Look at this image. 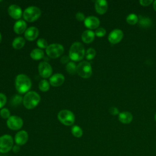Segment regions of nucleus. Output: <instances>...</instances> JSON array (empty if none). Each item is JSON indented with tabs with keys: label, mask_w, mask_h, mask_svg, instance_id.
Masks as SVG:
<instances>
[{
	"label": "nucleus",
	"mask_w": 156,
	"mask_h": 156,
	"mask_svg": "<svg viewBox=\"0 0 156 156\" xmlns=\"http://www.w3.org/2000/svg\"><path fill=\"white\" fill-rule=\"evenodd\" d=\"M1 1H0V2H1Z\"/></svg>",
	"instance_id": "obj_42"
},
{
	"label": "nucleus",
	"mask_w": 156,
	"mask_h": 156,
	"mask_svg": "<svg viewBox=\"0 0 156 156\" xmlns=\"http://www.w3.org/2000/svg\"><path fill=\"white\" fill-rule=\"evenodd\" d=\"M138 24L139 25L144 28H147L150 27L152 25V21L151 20L146 16H143L141 15H140L138 16Z\"/></svg>",
	"instance_id": "obj_21"
},
{
	"label": "nucleus",
	"mask_w": 156,
	"mask_h": 156,
	"mask_svg": "<svg viewBox=\"0 0 156 156\" xmlns=\"http://www.w3.org/2000/svg\"><path fill=\"white\" fill-rule=\"evenodd\" d=\"M1 41H2V35H1V33H0V43H1Z\"/></svg>",
	"instance_id": "obj_40"
},
{
	"label": "nucleus",
	"mask_w": 156,
	"mask_h": 156,
	"mask_svg": "<svg viewBox=\"0 0 156 156\" xmlns=\"http://www.w3.org/2000/svg\"><path fill=\"white\" fill-rule=\"evenodd\" d=\"M38 34H39L38 29L34 26H32L27 28L26 30L24 32V37L26 39H27V40L33 41L37 38Z\"/></svg>",
	"instance_id": "obj_15"
},
{
	"label": "nucleus",
	"mask_w": 156,
	"mask_h": 156,
	"mask_svg": "<svg viewBox=\"0 0 156 156\" xmlns=\"http://www.w3.org/2000/svg\"><path fill=\"white\" fill-rule=\"evenodd\" d=\"M20 146L18 145V144H16V145L13 146V147H12V151H13V152L14 153H15V154L18 153V152L20 151Z\"/></svg>",
	"instance_id": "obj_38"
},
{
	"label": "nucleus",
	"mask_w": 156,
	"mask_h": 156,
	"mask_svg": "<svg viewBox=\"0 0 156 156\" xmlns=\"http://www.w3.org/2000/svg\"><path fill=\"white\" fill-rule=\"evenodd\" d=\"M152 2V0H140V3L143 6H147Z\"/></svg>",
	"instance_id": "obj_36"
},
{
	"label": "nucleus",
	"mask_w": 156,
	"mask_h": 156,
	"mask_svg": "<svg viewBox=\"0 0 156 156\" xmlns=\"http://www.w3.org/2000/svg\"><path fill=\"white\" fill-rule=\"evenodd\" d=\"M13 146V140L11 135L5 134L0 136V153L9 152Z\"/></svg>",
	"instance_id": "obj_7"
},
{
	"label": "nucleus",
	"mask_w": 156,
	"mask_h": 156,
	"mask_svg": "<svg viewBox=\"0 0 156 156\" xmlns=\"http://www.w3.org/2000/svg\"><path fill=\"white\" fill-rule=\"evenodd\" d=\"M28 133L25 130H20L18 132L15 136V141L16 144L22 146L25 144L28 140Z\"/></svg>",
	"instance_id": "obj_14"
},
{
	"label": "nucleus",
	"mask_w": 156,
	"mask_h": 156,
	"mask_svg": "<svg viewBox=\"0 0 156 156\" xmlns=\"http://www.w3.org/2000/svg\"><path fill=\"white\" fill-rule=\"evenodd\" d=\"M96 55V51L92 48H88L85 53V57L87 60H92Z\"/></svg>",
	"instance_id": "obj_28"
},
{
	"label": "nucleus",
	"mask_w": 156,
	"mask_h": 156,
	"mask_svg": "<svg viewBox=\"0 0 156 156\" xmlns=\"http://www.w3.org/2000/svg\"><path fill=\"white\" fill-rule=\"evenodd\" d=\"M65 77L60 73H56L49 78V83L53 87H58L63 83Z\"/></svg>",
	"instance_id": "obj_16"
},
{
	"label": "nucleus",
	"mask_w": 156,
	"mask_h": 156,
	"mask_svg": "<svg viewBox=\"0 0 156 156\" xmlns=\"http://www.w3.org/2000/svg\"><path fill=\"white\" fill-rule=\"evenodd\" d=\"M66 70L70 74H75L77 73V65L74 62H69L66 65Z\"/></svg>",
	"instance_id": "obj_24"
},
{
	"label": "nucleus",
	"mask_w": 156,
	"mask_h": 156,
	"mask_svg": "<svg viewBox=\"0 0 156 156\" xmlns=\"http://www.w3.org/2000/svg\"><path fill=\"white\" fill-rule=\"evenodd\" d=\"M23 98H22V96H21L20 95L16 94L12 98L11 100V103L13 105L16 106L20 105L23 102Z\"/></svg>",
	"instance_id": "obj_29"
},
{
	"label": "nucleus",
	"mask_w": 156,
	"mask_h": 156,
	"mask_svg": "<svg viewBox=\"0 0 156 156\" xmlns=\"http://www.w3.org/2000/svg\"><path fill=\"white\" fill-rule=\"evenodd\" d=\"M59 121L65 126H71L75 121L74 113L68 110H60L57 115Z\"/></svg>",
	"instance_id": "obj_5"
},
{
	"label": "nucleus",
	"mask_w": 156,
	"mask_h": 156,
	"mask_svg": "<svg viewBox=\"0 0 156 156\" xmlns=\"http://www.w3.org/2000/svg\"><path fill=\"white\" fill-rule=\"evenodd\" d=\"M94 34H95V35H96L97 37H104L105 35L106 30L103 27H99V28H98L96 30Z\"/></svg>",
	"instance_id": "obj_32"
},
{
	"label": "nucleus",
	"mask_w": 156,
	"mask_h": 156,
	"mask_svg": "<svg viewBox=\"0 0 156 156\" xmlns=\"http://www.w3.org/2000/svg\"><path fill=\"white\" fill-rule=\"evenodd\" d=\"M118 119L123 124H129L132 121L133 116L130 112L124 111L119 113Z\"/></svg>",
	"instance_id": "obj_20"
},
{
	"label": "nucleus",
	"mask_w": 156,
	"mask_h": 156,
	"mask_svg": "<svg viewBox=\"0 0 156 156\" xmlns=\"http://www.w3.org/2000/svg\"><path fill=\"white\" fill-rule=\"evenodd\" d=\"M0 156H1V154H0Z\"/></svg>",
	"instance_id": "obj_43"
},
{
	"label": "nucleus",
	"mask_w": 156,
	"mask_h": 156,
	"mask_svg": "<svg viewBox=\"0 0 156 156\" xmlns=\"http://www.w3.org/2000/svg\"><path fill=\"white\" fill-rule=\"evenodd\" d=\"M25 44V40L22 37H18L15 38L12 41V46L15 49H21Z\"/></svg>",
	"instance_id": "obj_22"
},
{
	"label": "nucleus",
	"mask_w": 156,
	"mask_h": 156,
	"mask_svg": "<svg viewBox=\"0 0 156 156\" xmlns=\"http://www.w3.org/2000/svg\"><path fill=\"white\" fill-rule=\"evenodd\" d=\"M155 120L156 121V113H155Z\"/></svg>",
	"instance_id": "obj_41"
},
{
	"label": "nucleus",
	"mask_w": 156,
	"mask_h": 156,
	"mask_svg": "<svg viewBox=\"0 0 156 156\" xmlns=\"http://www.w3.org/2000/svg\"><path fill=\"white\" fill-rule=\"evenodd\" d=\"M38 72L43 78H48L52 74V68L48 62H41L38 65Z\"/></svg>",
	"instance_id": "obj_10"
},
{
	"label": "nucleus",
	"mask_w": 156,
	"mask_h": 156,
	"mask_svg": "<svg viewBox=\"0 0 156 156\" xmlns=\"http://www.w3.org/2000/svg\"><path fill=\"white\" fill-rule=\"evenodd\" d=\"M153 7H154V10L156 11V1H154V3H153Z\"/></svg>",
	"instance_id": "obj_39"
},
{
	"label": "nucleus",
	"mask_w": 156,
	"mask_h": 156,
	"mask_svg": "<svg viewBox=\"0 0 156 156\" xmlns=\"http://www.w3.org/2000/svg\"><path fill=\"white\" fill-rule=\"evenodd\" d=\"M32 86L30 78L25 74H18L15 79V88L20 93L24 94L27 92Z\"/></svg>",
	"instance_id": "obj_2"
},
{
	"label": "nucleus",
	"mask_w": 156,
	"mask_h": 156,
	"mask_svg": "<svg viewBox=\"0 0 156 156\" xmlns=\"http://www.w3.org/2000/svg\"><path fill=\"white\" fill-rule=\"evenodd\" d=\"M41 14V10L35 6H30L26 8L23 12L24 20L27 22H34L38 20Z\"/></svg>",
	"instance_id": "obj_4"
},
{
	"label": "nucleus",
	"mask_w": 156,
	"mask_h": 156,
	"mask_svg": "<svg viewBox=\"0 0 156 156\" xmlns=\"http://www.w3.org/2000/svg\"><path fill=\"white\" fill-rule=\"evenodd\" d=\"M69 56H67V55H64L61 58H60V62L63 63V64H65V63H68L69 62Z\"/></svg>",
	"instance_id": "obj_37"
},
{
	"label": "nucleus",
	"mask_w": 156,
	"mask_h": 156,
	"mask_svg": "<svg viewBox=\"0 0 156 156\" xmlns=\"http://www.w3.org/2000/svg\"><path fill=\"white\" fill-rule=\"evenodd\" d=\"M122 38L123 32L119 29H115L113 30L108 36V40L109 42L113 44H116L121 41Z\"/></svg>",
	"instance_id": "obj_11"
},
{
	"label": "nucleus",
	"mask_w": 156,
	"mask_h": 156,
	"mask_svg": "<svg viewBox=\"0 0 156 156\" xmlns=\"http://www.w3.org/2000/svg\"><path fill=\"white\" fill-rule=\"evenodd\" d=\"M94 37H95L94 32L91 30H85L81 35L82 40L85 43H91L94 40Z\"/></svg>",
	"instance_id": "obj_19"
},
{
	"label": "nucleus",
	"mask_w": 156,
	"mask_h": 156,
	"mask_svg": "<svg viewBox=\"0 0 156 156\" xmlns=\"http://www.w3.org/2000/svg\"><path fill=\"white\" fill-rule=\"evenodd\" d=\"M109 112L110 113V114H112L113 115H116L119 113V110L116 107H111L109 108Z\"/></svg>",
	"instance_id": "obj_35"
},
{
	"label": "nucleus",
	"mask_w": 156,
	"mask_h": 156,
	"mask_svg": "<svg viewBox=\"0 0 156 156\" xmlns=\"http://www.w3.org/2000/svg\"><path fill=\"white\" fill-rule=\"evenodd\" d=\"M85 54L84 46L80 42L76 41L72 44L69 50V57L71 60L75 62L80 61L83 58Z\"/></svg>",
	"instance_id": "obj_1"
},
{
	"label": "nucleus",
	"mask_w": 156,
	"mask_h": 156,
	"mask_svg": "<svg viewBox=\"0 0 156 156\" xmlns=\"http://www.w3.org/2000/svg\"><path fill=\"white\" fill-rule=\"evenodd\" d=\"M8 13L9 15L15 20H18L23 14L21 7L16 4H12L10 5L8 8Z\"/></svg>",
	"instance_id": "obj_12"
},
{
	"label": "nucleus",
	"mask_w": 156,
	"mask_h": 156,
	"mask_svg": "<svg viewBox=\"0 0 156 156\" xmlns=\"http://www.w3.org/2000/svg\"><path fill=\"white\" fill-rule=\"evenodd\" d=\"M94 7L98 13L103 15L108 9V3L105 0H98L95 1Z\"/></svg>",
	"instance_id": "obj_17"
},
{
	"label": "nucleus",
	"mask_w": 156,
	"mask_h": 156,
	"mask_svg": "<svg viewBox=\"0 0 156 156\" xmlns=\"http://www.w3.org/2000/svg\"><path fill=\"white\" fill-rule=\"evenodd\" d=\"M77 73L82 78H89L92 74V68L90 63L82 61L77 65Z\"/></svg>",
	"instance_id": "obj_6"
},
{
	"label": "nucleus",
	"mask_w": 156,
	"mask_h": 156,
	"mask_svg": "<svg viewBox=\"0 0 156 156\" xmlns=\"http://www.w3.org/2000/svg\"><path fill=\"white\" fill-rule=\"evenodd\" d=\"M100 24L99 20L94 16H89L85 18L84 20V25L90 29H94L98 27Z\"/></svg>",
	"instance_id": "obj_13"
},
{
	"label": "nucleus",
	"mask_w": 156,
	"mask_h": 156,
	"mask_svg": "<svg viewBox=\"0 0 156 156\" xmlns=\"http://www.w3.org/2000/svg\"><path fill=\"white\" fill-rule=\"evenodd\" d=\"M37 44L41 49H44L48 47V42L44 38H39L37 41Z\"/></svg>",
	"instance_id": "obj_30"
},
{
	"label": "nucleus",
	"mask_w": 156,
	"mask_h": 156,
	"mask_svg": "<svg viewBox=\"0 0 156 156\" xmlns=\"http://www.w3.org/2000/svg\"><path fill=\"white\" fill-rule=\"evenodd\" d=\"M38 87H39V89L41 91L45 92L49 90L50 87V83L46 79H43L38 84Z\"/></svg>",
	"instance_id": "obj_27"
},
{
	"label": "nucleus",
	"mask_w": 156,
	"mask_h": 156,
	"mask_svg": "<svg viewBox=\"0 0 156 156\" xmlns=\"http://www.w3.org/2000/svg\"><path fill=\"white\" fill-rule=\"evenodd\" d=\"M27 27L26 23L23 20H19L16 21L13 26V30L17 34H21L25 32Z\"/></svg>",
	"instance_id": "obj_18"
},
{
	"label": "nucleus",
	"mask_w": 156,
	"mask_h": 156,
	"mask_svg": "<svg viewBox=\"0 0 156 156\" xmlns=\"http://www.w3.org/2000/svg\"><path fill=\"white\" fill-rule=\"evenodd\" d=\"M64 52L63 46L58 43H53L48 46L46 49L47 55L52 58L60 57Z\"/></svg>",
	"instance_id": "obj_8"
},
{
	"label": "nucleus",
	"mask_w": 156,
	"mask_h": 156,
	"mask_svg": "<svg viewBox=\"0 0 156 156\" xmlns=\"http://www.w3.org/2000/svg\"><path fill=\"white\" fill-rule=\"evenodd\" d=\"M23 125V119L18 116H10L7 120V127L13 130H17L20 129Z\"/></svg>",
	"instance_id": "obj_9"
},
{
	"label": "nucleus",
	"mask_w": 156,
	"mask_h": 156,
	"mask_svg": "<svg viewBox=\"0 0 156 156\" xmlns=\"http://www.w3.org/2000/svg\"><path fill=\"white\" fill-rule=\"evenodd\" d=\"M40 96L35 91L27 92L23 97V103L27 109H33L38 105L40 101Z\"/></svg>",
	"instance_id": "obj_3"
},
{
	"label": "nucleus",
	"mask_w": 156,
	"mask_h": 156,
	"mask_svg": "<svg viewBox=\"0 0 156 156\" xmlns=\"http://www.w3.org/2000/svg\"><path fill=\"white\" fill-rule=\"evenodd\" d=\"M71 133L75 137L80 138L83 135V130L79 126L75 125L71 127Z\"/></svg>",
	"instance_id": "obj_25"
},
{
	"label": "nucleus",
	"mask_w": 156,
	"mask_h": 156,
	"mask_svg": "<svg viewBox=\"0 0 156 156\" xmlns=\"http://www.w3.org/2000/svg\"><path fill=\"white\" fill-rule=\"evenodd\" d=\"M6 101H7V98L5 95L3 93H0V108H1L2 107L5 105Z\"/></svg>",
	"instance_id": "obj_33"
},
{
	"label": "nucleus",
	"mask_w": 156,
	"mask_h": 156,
	"mask_svg": "<svg viewBox=\"0 0 156 156\" xmlns=\"http://www.w3.org/2000/svg\"><path fill=\"white\" fill-rule=\"evenodd\" d=\"M30 57L35 60H38L41 59L44 57V52L41 49H34L30 54Z\"/></svg>",
	"instance_id": "obj_23"
},
{
	"label": "nucleus",
	"mask_w": 156,
	"mask_h": 156,
	"mask_svg": "<svg viewBox=\"0 0 156 156\" xmlns=\"http://www.w3.org/2000/svg\"><path fill=\"white\" fill-rule=\"evenodd\" d=\"M76 19L79 21H84L85 19V15L82 12H77L76 14Z\"/></svg>",
	"instance_id": "obj_34"
},
{
	"label": "nucleus",
	"mask_w": 156,
	"mask_h": 156,
	"mask_svg": "<svg viewBox=\"0 0 156 156\" xmlns=\"http://www.w3.org/2000/svg\"><path fill=\"white\" fill-rule=\"evenodd\" d=\"M126 21L129 24L134 25L138 21V16L135 13H130L126 17Z\"/></svg>",
	"instance_id": "obj_26"
},
{
	"label": "nucleus",
	"mask_w": 156,
	"mask_h": 156,
	"mask_svg": "<svg viewBox=\"0 0 156 156\" xmlns=\"http://www.w3.org/2000/svg\"><path fill=\"white\" fill-rule=\"evenodd\" d=\"M0 115L4 119H8L10 116V112L9 109L3 108L0 111Z\"/></svg>",
	"instance_id": "obj_31"
}]
</instances>
